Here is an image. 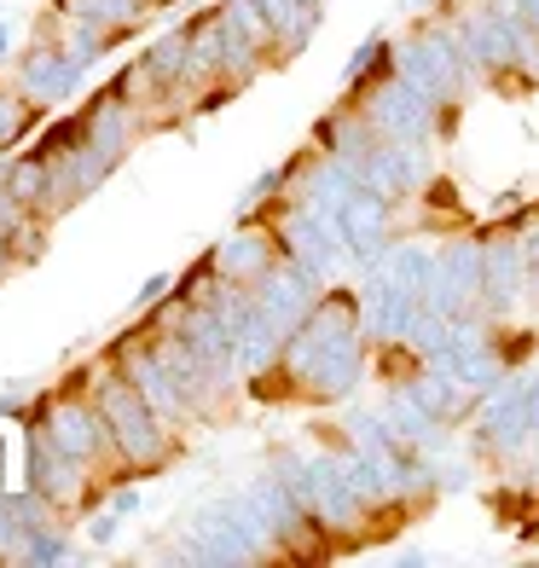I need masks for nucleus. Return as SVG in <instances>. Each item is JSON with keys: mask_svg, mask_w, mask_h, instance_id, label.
Returning <instances> with one entry per match:
<instances>
[{"mask_svg": "<svg viewBox=\"0 0 539 568\" xmlns=\"http://www.w3.org/2000/svg\"><path fill=\"white\" fill-rule=\"evenodd\" d=\"M105 169H111L105 151L88 145V140H75L59 163H47V180H53V192H47V197H53V203H75V197H88V192L99 186V180H105Z\"/></svg>", "mask_w": 539, "mask_h": 568, "instance_id": "nucleus-15", "label": "nucleus"}, {"mask_svg": "<svg viewBox=\"0 0 539 568\" xmlns=\"http://www.w3.org/2000/svg\"><path fill=\"white\" fill-rule=\"evenodd\" d=\"M337 429H343V447H395V429H389V412L383 406H348L337 400Z\"/></svg>", "mask_w": 539, "mask_h": 568, "instance_id": "nucleus-18", "label": "nucleus"}, {"mask_svg": "<svg viewBox=\"0 0 539 568\" xmlns=\"http://www.w3.org/2000/svg\"><path fill=\"white\" fill-rule=\"evenodd\" d=\"M12 36H18V30H12V23H7V18H0V59H7V53H12Z\"/></svg>", "mask_w": 539, "mask_h": 568, "instance_id": "nucleus-31", "label": "nucleus"}, {"mask_svg": "<svg viewBox=\"0 0 539 568\" xmlns=\"http://www.w3.org/2000/svg\"><path fill=\"white\" fill-rule=\"evenodd\" d=\"M273 539L262 534V523L250 516L244 499H210L197 505L186 551H174L180 562H262Z\"/></svg>", "mask_w": 539, "mask_h": 568, "instance_id": "nucleus-3", "label": "nucleus"}, {"mask_svg": "<svg viewBox=\"0 0 539 568\" xmlns=\"http://www.w3.org/2000/svg\"><path fill=\"white\" fill-rule=\"evenodd\" d=\"M278 192H291V163L262 169V174H255L250 186L238 192V221H250V215H255V203H267V197H278Z\"/></svg>", "mask_w": 539, "mask_h": 568, "instance_id": "nucleus-21", "label": "nucleus"}, {"mask_svg": "<svg viewBox=\"0 0 539 568\" xmlns=\"http://www.w3.org/2000/svg\"><path fill=\"white\" fill-rule=\"evenodd\" d=\"M18 128H23V111H18V99H7V93H0V140H12Z\"/></svg>", "mask_w": 539, "mask_h": 568, "instance_id": "nucleus-26", "label": "nucleus"}, {"mask_svg": "<svg viewBox=\"0 0 539 568\" xmlns=\"http://www.w3.org/2000/svg\"><path fill=\"white\" fill-rule=\"evenodd\" d=\"M82 140H88V145H99L111 163L128 151V140H134V116H128V105H122L116 93L93 105V116H88V134H82Z\"/></svg>", "mask_w": 539, "mask_h": 568, "instance_id": "nucleus-19", "label": "nucleus"}, {"mask_svg": "<svg viewBox=\"0 0 539 568\" xmlns=\"http://www.w3.org/2000/svg\"><path fill=\"white\" fill-rule=\"evenodd\" d=\"M395 70L406 75L413 88H424L441 111H458L465 99H476L487 88V75L476 70V59L465 53V41H458L452 18L429 23L418 36H400L395 41Z\"/></svg>", "mask_w": 539, "mask_h": 568, "instance_id": "nucleus-1", "label": "nucleus"}, {"mask_svg": "<svg viewBox=\"0 0 539 568\" xmlns=\"http://www.w3.org/2000/svg\"><path fill=\"white\" fill-rule=\"evenodd\" d=\"M539 291L533 284V262L522 244V226H499L487 232V262H481V320L505 325L517 320V307Z\"/></svg>", "mask_w": 539, "mask_h": 568, "instance_id": "nucleus-5", "label": "nucleus"}, {"mask_svg": "<svg viewBox=\"0 0 539 568\" xmlns=\"http://www.w3.org/2000/svg\"><path fill=\"white\" fill-rule=\"evenodd\" d=\"M210 267H215V278L255 291V284L278 267V239L273 232H255V226H238L233 239H221V250L210 255Z\"/></svg>", "mask_w": 539, "mask_h": 568, "instance_id": "nucleus-9", "label": "nucleus"}, {"mask_svg": "<svg viewBox=\"0 0 539 568\" xmlns=\"http://www.w3.org/2000/svg\"><path fill=\"white\" fill-rule=\"evenodd\" d=\"M128 383L145 395V406L157 412V418H186L192 412V400H186V389L174 383V372H169V359H163V348H134L128 354Z\"/></svg>", "mask_w": 539, "mask_h": 568, "instance_id": "nucleus-11", "label": "nucleus"}, {"mask_svg": "<svg viewBox=\"0 0 539 568\" xmlns=\"http://www.w3.org/2000/svg\"><path fill=\"white\" fill-rule=\"evenodd\" d=\"M389 59H395L389 23H377V30H366V36H359V47H354V53L343 59V75H337V82H343L348 93H359V88H366L377 70H389Z\"/></svg>", "mask_w": 539, "mask_h": 568, "instance_id": "nucleus-17", "label": "nucleus"}, {"mask_svg": "<svg viewBox=\"0 0 539 568\" xmlns=\"http://www.w3.org/2000/svg\"><path fill=\"white\" fill-rule=\"evenodd\" d=\"M140 505H145L140 487H116V494H111V510L122 516V523H128V516H140Z\"/></svg>", "mask_w": 539, "mask_h": 568, "instance_id": "nucleus-25", "label": "nucleus"}, {"mask_svg": "<svg viewBox=\"0 0 539 568\" xmlns=\"http://www.w3.org/2000/svg\"><path fill=\"white\" fill-rule=\"evenodd\" d=\"M522 470H528V494L539 499V442L528 447V464H522Z\"/></svg>", "mask_w": 539, "mask_h": 568, "instance_id": "nucleus-29", "label": "nucleus"}, {"mask_svg": "<svg viewBox=\"0 0 539 568\" xmlns=\"http://www.w3.org/2000/svg\"><path fill=\"white\" fill-rule=\"evenodd\" d=\"M23 470H30V494H41V499H70L75 487H82V464H75L47 429L30 442V464H23Z\"/></svg>", "mask_w": 539, "mask_h": 568, "instance_id": "nucleus-14", "label": "nucleus"}, {"mask_svg": "<svg viewBox=\"0 0 539 568\" xmlns=\"http://www.w3.org/2000/svg\"><path fill=\"white\" fill-rule=\"evenodd\" d=\"M82 75H88L82 59H70L64 47H41V53L23 59V70H18V93H23V99H35V105H59V99H70L75 88H82Z\"/></svg>", "mask_w": 539, "mask_h": 568, "instance_id": "nucleus-10", "label": "nucleus"}, {"mask_svg": "<svg viewBox=\"0 0 539 568\" xmlns=\"http://www.w3.org/2000/svg\"><path fill=\"white\" fill-rule=\"evenodd\" d=\"M359 111H366V122L377 128L383 140H400V145H435L441 140V105L424 93V88H413L406 75L395 70V59H389V70H377L359 93H348Z\"/></svg>", "mask_w": 539, "mask_h": 568, "instance_id": "nucleus-2", "label": "nucleus"}, {"mask_svg": "<svg viewBox=\"0 0 539 568\" xmlns=\"http://www.w3.org/2000/svg\"><path fill=\"white\" fill-rule=\"evenodd\" d=\"M262 12L273 23V41H278V59H296L307 41L319 30V7H307V0H262Z\"/></svg>", "mask_w": 539, "mask_h": 568, "instance_id": "nucleus-16", "label": "nucleus"}, {"mask_svg": "<svg viewBox=\"0 0 539 568\" xmlns=\"http://www.w3.org/2000/svg\"><path fill=\"white\" fill-rule=\"evenodd\" d=\"M389 562H395V568H429L435 557H429V551H395Z\"/></svg>", "mask_w": 539, "mask_h": 568, "instance_id": "nucleus-28", "label": "nucleus"}, {"mask_svg": "<svg viewBox=\"0 0 539 568\" xmlns=\"http://www.w3.org/2000/svg\"><path fill=\"white\" fill-rule=\"evenodd\" d=\"M116 534H122V516H116V510H99L93 523H88V539H93V546H111Z\"/></svg>", "mask_w": 539, "mask_h": 568, "instance_id": "nucleus-23", "label": "nucleus"}, {"mask_svg": "<svg viewBox=\"0 0 539 568\" xmlns=\"http://www.w3.org/2000/svg\"><path fill=\"white\" fill-rule=\"evenodd\" d=\"M238 499L250 505V516L262 523V534L273 539V546H302L307 534H319V528H314V516H307V505H302V494H296V487L273 470V464H267V470L244 487Z\"/></svg>", "mask_w": 539, "mask_h": 568, "instance_id": "nucleus-8", "label": "nucleus"}, {"mask_svg": "<svg viewBox=\"0 0 539 568\" xmlns=\"http://www.w3.org/2000/svg\"><path fill=\"white\" fill-rule=\"evenodd\" d=\"M93 406H99V418H105L116 453H128L134 464H157V453H163V418L145 406V395L128 383V372L99 383V400Z\"/></svg>", "mask_w": 539, "mask_h": 568, "instance_id": "nucleus-6", "label": "nucleus"}, {"mask_svg": "<svg viewBox=\"0 0 539 568\" xmlns=\"http://www.w3.org/2000/svg\"><path fill=\"white\" fill-rule=\"evenodd\" d=\"M64 12L82 18V23H105V30H116V23L140 18V0H64Z\"/></svg>", "mask_w": 539, "mask_h": 568, "instance_id": "nucleus-20", "label": "nucleus"}, {"mask_svg": "<svg viewBox=\"0 0 539 568\" xmlns=\"http://www.w3.org/2000/svg\"><path fill=\"white\" fill-rule=\"evenodd\" d=\"M359 180L366 186H377L389 203H413L424 197L435 180V145H400V140H377V151L366 163H359Z\"/></svg>", "mask_w": 539, "mask_h": 568, "instance_id": "nucleus-7", "label": "nucleus"}, {"mask_svg": "<svg viewBox=\"0 0 539 568\" xmlns=\"http://www.w3.org/2000/svg\"><path fill=\"white\" fill-rule=\"evenodd\" d=\"M377 140H383V134L366 122V111H359L354 99H348L343 111L319 116V134H314V145H319V151H330V158H343L354 174H359V163H366L372 151H377Z\"/></svg>", "mask_w": 539, "mask_h": 568, "instance_id": "nucleus-12", "label": "nucleus"}, {"mask_svg": "<svg viewBox=\"0 0 539 568\" xmlns=\"http://www.w3.org/2000/svg\"><path fill=\"white\" fill-rule=\"evenodd\" d=\"M481 262H487V232H458L435 250L429 296L424 307L441 320H481Z\"/></svg>", "mask_w": 539, "mask_h": 568, "instance_id": "nucleus-4", "label": "nucleus"}, {"mask_svg": "<svg viewBox=\"0 0 539 568\" xmlns=\"http://www.w3.org/2000/svg\"><path fill=\"white\" fill-rule=\"evenodd\" d=\"M47 435H53V442H59L75 464L99 458V453H105V442H111V429H105V418H99V406H75V400H64V406L47 412Z\"/></svg>", "mask_w": 539, "mask_h": 568, "instance_id": "nucleus-13", "label": "nucleus"}, {"mask_svg": "<svg viewBox=\"0 0 539 568\" xmlns=\"http://www.w3.org/2000/svg\"><path fill=\"white\" fill-rule=\"evenodd\" d=\"M499 7H505V12H517L528 30H539V0H499Z\"/></svg>", "mask_w": 539, "mask_h": 568, "instance_id": "nucleus-27", "label": "nucleus"}, {"mask_svg": "<svg viewBox=\"0 0 539 568\" xmlns=\"http://www.w3.org/2000/svg\"><path fill=\"white\" fill-rule=\"evenodd\" d=\"M7 447H12V429H0V487H7V464H12Z\"/></svg>", "mask_w": 539, "mask_h": 568, "instance_id": "nucleus-30", "label": "nucleus"}, {"mask_svg": "<svg viewBox=\"0 0 539 568\" xmlns=\"http://www.w3.org/2000/svg\"><path fill=\"white\" fill-rule=\"evenodd\" d=\"M169 284H174V273H169V267H157V273H151V278L140 284V291H134V307H145V302H157V296L169 291Z\"/></svg>", "mask_w": 539, "mask_h": 568, "instance_id": "nucleus-24", "label": "nucleus"}, {"mask_svg": "<svg viewBox=\"0 0 539 568\" xmlns=\"http://www.w3.org/2000/svg\"><path fill=\"white\" fill-rule=\"evenodd\" d=\"M18 557H23V562H35V568H47V562H75L70 539H64V534H47V528H30V534H23Z\"/></svg>", "mask_w": 539, "mask_h": 568, "instance_id": "nucleus-22", "label": "nucleus"}]
</instances>
